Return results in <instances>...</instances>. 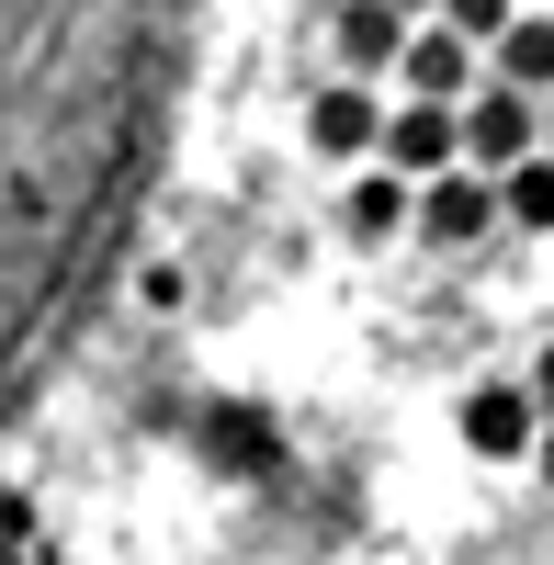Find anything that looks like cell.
I'll use <instances>...</instances> for the list:
<instances>
[{
  "label": "cell",
  "instance_id": "6da1fadb",
  "mask_svg": "<svg viewBox=\"0 0 554 565\" xmlns=\"http://www.w3.org/2000/svg\"><path fill=\"white\" fill-rule=\"evenodd\" d=\"M362 204L419 238H554V0H284Z\"/></svg>",
  "mask_w": 554,
  "mask_h": 565
}]
</instances>
